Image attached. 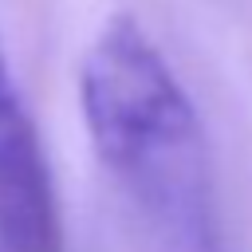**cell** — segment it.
I'll use <instances>...</instances> for the list:
<instances>
[{
    "instance_id": "2",
    "label": "cell",
    "mask_w": 252,
    "mask_h": 252,
    "mask_svg": "<svg viewBox=\"0 0 252 252\" xmlns=\"http://www.w3.org/2000/svg\"><path fill=\"white\" fill-rule=\"evenodd\" d=\"M0 252H63L59 201L39 126L0 43Z\"/></svg>"
},
{
    "instance_id": "1",
    "label": "cell",
    "mask_w": 252,
    "mask_h": 252,
    "mask_svg": "<svg viewBox=\"0 0 252 252\" xmlns=\"http://www.w3.org/2000/svg\"><path fill=\"white\" fill-rule=\"evenodd\" d=\"M79 110L94 154L130 201L185 244L213 232V150L165 51L134 12H114L79 63Z\"/></svg>"
}]
</instances>
